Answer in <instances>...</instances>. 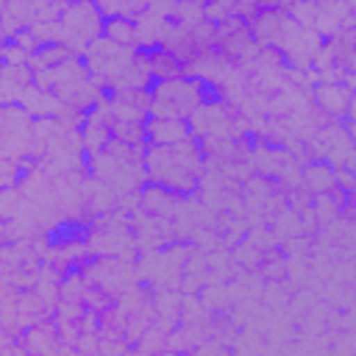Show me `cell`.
I'll return each instance as SVG.
<instances>
[{
  "instance_id": "obj_4",
  "label": "cell",
  "mask_w": 356,
  "mask_h": 356,
  "mask_svg": "<svg viewBox=\"0 0 356 356\" xmlns=\"http://www.w3.org/2000/svg\"><path fill=\"white\" fill-rule=\"evenodd\" d=\"M78 53L72 47H67L64 42H44L39 44L31 56H28V70L31 72H42V70H56L61 64H67L70 58H75Z\"/></svg>"
},
{
  "instance_id": "obj_5",
  "label": "cell",
  "mask_w": 356,
  "mask_h": 356,
  "mask_svg": "<svg viewBox=\"0 0 356 356\" xmlns=\"http://www.w3.org/2000/svg\"><path fill=\"white\" fill-rule=\"evenodd\" d=\"M100 36L120 47V50H134L136 47V22L128 19V17H111V19H103V28H100Z\"/></svg>"
},
{
  "instance_id": "obj_2",
  "label": "cell",
  "mask_w": 356,
  "mask_h": 356,
  "mask_svg": "<svg viewBox=\"0 0 356 356\" xmlns=\"http://www.w3.org/2000/svg\"><path fill=\"white\" fill-rule=\"evenodd\" d=\"M136 200H139V211H142V214H147V217H161V220L172 217L175 209H178V203H181L178 195H172L170 189H164V186H159V184H153V181H145V184L136 189Z\"/></svg>"
},
{
  "instance_id": "obj_1",
  "label": "cell",
  "mask_w": 356,
  "mask_h": 356,
  "mask_svg": "<svg viewBox=\"0 0 356 356\" xmlns=\"http://www.w3.org/2000/svg\"><path fill=\"white\" fill-rule=\"evenodd\" d=\"M189 136L192 134L186 120H156V117L145 120V147H172L186 142Z\"/></svg>"
},
{
  "instance_id": "obj_3",
  "label": "cell",
  "mask_w": 356,
  "mask_h": 356,
  "mask_svg": "<svg viewBox=\"0 0 356 356\" xmlns=\"http://www.w3.org/2000/svg\"><path fill=\"white\" fill-rule=\"evenodd\" d=\"M337 186L334 178V167L323 159H309L300 164V189L309 197H320V195H331Z\"/></svg>"
},
{
  "instance_id": "obj_6",
  "label": "cell",
  "mask_w": 356,
  "mask_h": 356,
  "mask_svg": "<svg viewBox=\"0 0 356 356\" xmlns=\"http://www.w3.org/2000/svg\"><path fill=\"white\" fill-rule=\"evenodd\" d=\"M231 261L239 264V267H245V270H256V267H261L264 253H261L259 248H253V245L242 236V239L234 245V250H231Z\"/></svg>"
},
{
  "instance_id": "obj_7",
  "label": "cell",
  "mask_w": 356,
  "mask_h": 356,
  "mask_svg": "<svg viewBox=\"0 0 356 356\" xmlns=\"http://www.w3.org/2000/svg\"><path fill=\"white\" fill-rule=\"evenodd\" d=\"M22 184L19 164L14 159H0V189H17Z\"/></svg>"
}]
</instances>
